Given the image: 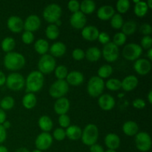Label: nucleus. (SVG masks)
Segmentation results:
<instances>
[{"label":"nucleus","mask_w":152,"mask_h":152,"mask_svg":"<svg viewBox=\"0 0 152 152\" xmlns=\"http://www.w3.org/2000/svg\"><path fill=\"white\" fill-rule=\"evenodd\" d=\"M45 83V77L39 71H31L25 80V87L28 93H37L42 90Z\"/></svg>","instance_id":"1"},{"label":"nucleus","mask_w":152,"mask_h":152,"mask_svg":"<svg viewBox=\"0 0 152 152\" xmlns=\"http://www.w3.org/2000/svg\"><path fill=\"white\" fill-rule=\"evenodd\" d=\"M25 58L22 53L12 51L6 53L4 58V65L6 69L16 71L22 69L25 65Z\"/></svg>","instance_id":"2"},{"label":"nucleus","mask_w":152,"mask_h":152,"mask_svg":"<svg viewBox=\"0 0 152 152\" xmlns=\"http://www.w3.org/2000/svg\"><path fill=\"white\" fill-rule=\"evenodd\" d=\"M99 138V129L94 124H88L82 132L81 139L83 144L91 146L96 143Z\"/></svg>","instance_id":"3"},{"label":"nucleus","mask_w":152,"mask_h":152,"mask_svg":"<svg viewBox=\"0 0 152 152\" xmlns=\"http://www.w3.org/2000/svg\"><path fill=\"white\" fill-rule=\"evenodd\" d=\"M62 8L56 3L49 4L45 7L42 16L45 20L50 24H54L62 16Z\"/></svg>","instance_id":"4"},{"label":"nucleus","mask_w":152,"mask_h":152,"mask_svg":"<svg viewBox=\"0 0 152 152\" xmlns=\"http://www.w3.org/2000/svg\"><path fill=\"white\" fill-rule=\"evenodd\" d=\"M105 89V82L97 76H94L89 79L87 85V91L92 97L101 96Z\"/></svg>","instance_id":"5"},{"label":"nucleus","mask_w":152,"mask_h":152,"mask_svg":"<svg viewBox=\"0 0 152 152\" xmlns=\"http://www.w3.org/2000/svg\"><path fill=\"white\" fill-rule=\"evenodd\" d=\"M5 85L10 90L13 91H19L25 86V80L19 73L13 72L6 77Z\"/></svg>","instance_id":"6"},{"label":"nucleus","mask_w":152,"mask_h":152,"mask_svg":"<svg viewBox=\"0 0 152 152\" xmlns=\"http://www.w3.org/2000/svg\"><path fill=\"white\" fill-rule=\"evenodd\" d=\"M69 90V85L65 80H56L49 88V94L54 99H59L65 96Z\"/></svg>","instance_id":"7"},{"label":"nucleus","mask_w":152,"mask_h":152,"mask_svg":"<svg viewBox=\"0 0 152 152\" xmlns=\"http://www.w3.org/2000/svg\"><path fill=\"white\" fill-rule=\"evenodd\" d=\"M56 66V60L54 57L50 54H45L40 57L38 62V71L44 75V74H49L54 71Z\"/></svg>","instance_id":"8"},{"label":"nucleus","mask_w":152,"mask_h":152,"mask_svg":"<svg viewBox=\"0 0 152 152\" xmlns=\"http://www.w3.org/2000/svg\"><path fill=\"white\" fill-rule=\"evenodd\" d=\"M123 56L126 60L136 61L140 58L142 53V48L136 43H129L123 49Z\"/></svg>","instance_id":"9"},{"label":"nucleus","mask_w":152,"mask_h":152,"mask_svg":"<svg viewBox=\"0 0 152 152\" xmlns=\"http://www.w3.org/2000/svg\"><path fill=\"white\" fill-rule=\"evenodd\" d=\"M135 145L137 148L142 152H147L151 148V138L148 133L144 132H138L135 135Z\"/></svg>","instance_id":"10"},{"label":"nucleus","mask_w":152,"mask_h":152,"mask_svg":"<svg viewBox=\"0 0 152 152\" xmlns=\"http://www.w3.org/2000/svg\"><path fill=\"white\" fill-rule=\"evenodd\" d=\"M101 53L104 59L108 62H114L117 61L120 55L119 48L112 42H110L107 45H105Z\"/></svg>","instance_id":"11"},{"label":"nucleus","mask_w":152,"mask_h":152,"mask_svg":"<svg viewBox=\"0 0 152 152\" xmlns=\"http://www.w3.org/2000/svg\"><path fill=\"white\" fill-rule=\"evenodd\" d=\"M53 144V137L48 132H42L36 138L35 145L37 149L45 151L50 148Z\"/></svg>","instance_id":"12"},{"label":"nucleus","mask_w":152,"mask_h":152,"mask_svg":"<svg viewBox=\"0 0 152 152\" xmlns=\"http://www.w3.org/2000/svg\"><path fill=\"white\" fill-rule=\"evenodd\" d=\"M134 69L141 76H145L149 74L151 70V61L144 58H140L137 60L134 61Z\"/></svg>","instance_id":"13"},{"label":"nucleus","mask_w":152,"mask_h":152,"mask_svg":"<svg viewBox=\"0 0 152 152\" xmlns=\"http://www.w3.org/2000/svg\"><path fill=\"white\" fill-rule=\"evenodd\" d=\"M41 26V20L37 15L32 14L28 16L24 21V30L34 33Z\"/></svg>","instance_id":"14"},{"label":"nucleus","mask_w":152,"mask_h":152,"mask_svg":"<svg viewBox=\"0 0 152 152\" xmlns=\"http://www.w3.org/2000/svg\"><path fill=\"white\" fill-rule=\"evenodd\" d=\"M7 28L11 32L18 34L24 30V21L18 16H11L7 19Z\"/></svg>","instance_id":"15"},{"label":"nucleus","mask_w":152,"mask_h":152,"mask_svg":"<svg viewBox=\"0 0 152 152\" xmlns=\"http://www.w3.org/2000/svg\"><path fill=\"white\" fill-rule=\"evenodd\" d=\"M86 22H87L86 16L83 14L80 10L72 13L70 18V24L75 29H83L84 27H86Z\"/></svg>","instance_id":"16"},{"label":"nucleus","mask_w":152,"mask_h":152,"mask_svg":"<svg viewBox=\"0 0 152 152\" xmlns=\"http://www.w3.org/2000/svg\"><path fill=\"white\" fill-rule=\"evenodd\" d=\"M115 99L111 95L108 94H104L99 96L98 105L101 109L104 111H111L115 106Z\"/></svg>","instance_id":"17"},{"label":"nucleus","mask_w":152,"mask_h":152,"mask_svg":"<svg viewBox=\"0 0 152 152\" xmlns=\"http://www.w3.org/2000/svg\"><path fill=\"white\" fill-rule=\"evenodd\" d=\"M70 105L71 104H70L69 99L64 96V97L56 99L53 105V109L56 114H59V115L67 114L70 109Z\"/></svg>","instance_id":"18"},{"label":"nucleus","mask_w":152,"mask_h":152,"mask_svg":"<svg viewBox=\"0 0 152 152\" xmlns=\"http://www.w3.org/2000/svg\"><path fill=\"white\" fill-rule=\"evenodd\" d=\"M99 31L96 27L93 25H88L82 29V37L84 39L89 42H93L97 39Z\"/></svg>","instance_id":"19"},{"label":"nucleus","mask_w":152,"mask_h":152,"mask_svg":"<svg viewBox=\"0 0 152 152\" xmlns=\"http://www.w3.org/2000/svg\"><path fill=\"white\" fill-rule=\"evenodd\" d=\"M85 80L84 75L79 71H72L68 72L65 81L68 85L73 86H79L83 83Z\"/></svg>","instance_id":"20"},{"label":"nucleus","mask_w":152,"mask_h":152,"mask_svg":"<svg viewBox=\"0 0 152 152\" xmlns=\"http://www.w3.org/2000/svg\"><path fill=\"white\" fill-rule=\"evenodd\" d=\"M139 80L134 75H129L125 77L121 81V89L125 91H132L138 86Z\"/></svg>","instance_id":"21"},{"label":"nucleus","mask_w":152,"mask_h":152,"mask_svg":"<svg viewBox=\"0 0 152 152\" xmlns=\"http://www.w3.org/2000/svg\"><path fill=\"white\" fill-rule=\"evenodd\" d=\"M114 14H115L114 8L111 5H108V4L101 6L96 12L97 17L102 21L109 20Z\"/></svg>","instance_id":"22"},{"label":"nucleus","mask_w":152,"mask_h":152,"mask_svg":"<svg viewBox=\"0 0 152 152\" xmlns=\"http://www.w3.org/2000/svg\"><path fill=\"white\" fill-rule=\"evenodd\" d=\"M66 45L62 42H56L49 47L50 55L53 57H61L66 53Z\"/></svg>","instance_id":"23"},{"label":"nucleus","mask_w":152,"mask_h":152,"mask_svg":"<svg viewBox=\"0 0 152 152\" xmlns=\"http://www.w3.org/2000/svg\"><path fill=\"white\" fill-rule=\"evenodd\" d=\"M105 144L108 149L115 150L120 147V138L117 134L114 133H109L105 137Z\"/></svg>","instance_id":"24"},{"label":"nucleus","mask_w":152,"mask_h":152,"mask_svg":"<svg viewBox=\"0 0 152 152\" xmlns=\"http://www.w3.org/2000/svg\"><path fill=\"white\" fill-rule=\"evenodd\" d=\"M123 132L127 136H135L139 132V126L136 122L129 120L123 125Z\"/></svg>","instance_id":"25"},{"label":"nucleus","mask_w":152,"mask_h":152,"mask_svg":"<svg viewBox=\"0 0 152 152\" xmlns=\"http://www.w3.org/2000/svg\"><path fill=\"white\" fill-rule=\"evenodd\" d=\"M82 132L83 130L81 128L76 125H73L67 128L65 130V134H66V137H68L71 140H78L81 138Z\"/></svg>","instance_id":"26"},{"label":"nucleus","mask_w":152,"mask_h":152,"mask_svg":"<svg viewBox=\"0 0 152 152\" xmlns=\"http://www.w3.org/2000/svg\"><path fill=\"white\" fill-rule=\"evenodd\" d=\"M101 56H102L101 50L95 46L88 48L85 52V58H86L87 60L91 62H97L100 59Z\"/></svg>","instance_id":"27"},{"label":"nucleus","mask_w":152,"mask_h":152,"mask_svg":"<svg viewBox=\"0 0 152 152\" xmlns=\"http://www.w3.org/2000/svg\"><path fill=\"white\" fill-rule=\"evenodd\" d=\"M38 126L42 132L48 133L53 129V123L50 117L47 115H43L39 117L38 120Z\"/></svg>","instance_id":"28"},{"label":"nucleus","mask_w":152,"mask_h":152,"mask_svg":"<svg viewBox=\"0 0 152 152\" xmlns=\"http://www.w3.org/2000/svg\"><path fill=\"white\" fill-rule=\"evenodd\" d=\"M96 10V3L92 0H83L80 3V10L86 16L93 13Z\"/></svg>","instance_id":"29"},{"label":"nucleus","mask_w":152,"mask_h":152,"mask_svg":"<svg viewBox=\"0 0 152 152\" xmlns=\"http://www.w3.org/2000/svg\"><path fill=\"white\" fill-rule=\"evenodd\" d=\"M22 105L26 109L31 110L36 106L37 102V96L33 93H27L22 98Z\"/></svg>","instance_id":"30"},{"label":"nucleus","mask_w":152,"mask_h":152,"mask_svg":"<svg viewBox=\"0 0 152 152\" xmlns=\"http://www.w3.org/2000/svg\"><path fill=\"white\" fill-rule=\"evenodd\" d=\"M49 43L48 42L44 39H39L34 43V49L36 52L40 55H45L49 50Z\"/></svg>","instance_id":"31"},{"label":"nucleus","mask_w":152,"mask_h":152,"mask_svg":"<svg viewBox=\"0 0 152 152\" xmlns=\"http://www.w3.org/2000/svg\"><path fill=\"white\" fill-rule=\"evenodd\" d=\"M121 29L122 33L124 34L126 37L131 36L136 32L137 29V25L134 21H127V22L123 23Z\"/></svg>","instance_id":"32"},{"label":"nucleus","mask_w":152,"mask_h":152,"mask_svg":"<svg viewBox=\"0 0 152 152\" xmlns=\"http://www.w3.org/2000/svg\"><path fill=\"white\" fill-rule=\"evenodd\" d=\"M148 10V7L147 6L146 2L145 1H139L136 3L134 7V11L135 15L138 17H143L147 14Z\"/></svg>","instance_id":"33"},{"label":"nucleus","mask_w":152,"mask_h":152,"mask_svg":"<svg viewBox=\"0 0 152 152\" xmlns=\"http://www.w3.org/2000/svg\"><path fill=\"white\" fill-rule=\"evenodd\" d=\"M1 49L5 53H10L16 47V42L15 39L12 37H5L4 39L1 41Z\"/></svg>","instance_id":"34"},{"label":"nucleus","mask_w":152,"mask_h":152,"mask_svg":"<svg viewBox=\"0 0 152 152\" xmlns=\"http://www.w3.org/2000/svg\"><path fill=\"white\" fill-rule=\"evenodd\" d=\"M45 35L49 39H56L59 36V28L54 24H50L45 29Z\"/></svg>","instance_id":"35"},{"label":"nucleus","mask_w":152,"mask_h":152,"mask_svg":"<svg viewBox=\"0 0 152 152\" xmlns=\"http://www.w3.org/2000/svg\"><path fill=\"white\" fill-rule=\"evenodd\" d=\"M113 74V68L111 65H108V64H105V65H102L100 68L98 69L97 74L99 78L102 79H107L111 76Z\"/></svg>","instance_id":"36"},{"label":"nucleus","mask_w":152,"mask_h":152,"mask_svg":"<svg viewBox=\"0 0 152 152\" xmlns=\"http://www.w3.org/2000/svg\"><path fill=\"white\" fill-rule=\"evenodd\" d=\"M53 72H54V75L57 80H65L68 74V70L65 65H59L58 66H56Z\"/></svg>","instance_id":"37"},{"label":"nucleus","mask_w":152,"mask_h":152,"mask_svg":"<svg viewBox=\"0 0 152 152\" xmlns=\"http://www.w3.org/2000/svg\"><path fill=\"white\" fill-rule=\"evenodd\" d=\"M105 86L111 91H117L121 89V81L118 79L111 78L107 80Z\"/></svg>","instance_id":"38"},{"label":"nucleus","mask_w":152,"mask_h":152,"mask_svg":"<svg viewBox=\"0 0 152 152\" xmlns=\"http://www.w3.org/2000/svg\"><path fill=\"white\" fill-rule=\"evenodd\" d=\"M15 100L12 96H4L0 101V106L2 110H10L14 107Z\"/></svg>","instance_id":"39"},{"label":"nucleus","mask_w":152,"mask_h":152,"mask_svg":"<svg viewBox=\"0 0 152 152\" xmlns=\"http://www.w3.org/2000/svg\"><path fill=\"white\" fill-rule=\"evenodd\" d=\"M110 20H111V26L116 30L121 29L124 23L123 16L120 13H115Z\"/></svg>","instance_id":"40"},{"label":"nucleus","mask_w":152,"mask_h":152,"mask_svg":"<svg viewBox=\"0 0 152 152\" xmlns=\"http://www.w3.org/2000/svg\"><path fill=\"white\" fill-rule=\"evenodd\" d=\"M130 6L131 3L129 0H119L116 4L117 11L120 15L127 13L128 10L130 8Z\"/></svg>","instance_id":"41"},{"label":"nucleus","mask_w":152,"mask_h":152,"mask_svg":"<svg viewBox=\"0 0 152 152\" xmlns=\"http://www.w3.org/2000/svg\"><path fill=\"white\" fill-rule=\"evenodd\" d=\"M126 40H127V37L122 32H118L114 34L112 42L117 47H119V46L123 45L126 43Z\"/></svg>","instance_id":"42"},{"label":"nucleus","mask_w":152,"mask_h":152,"mask_svg":"<svg viewBox=\"0 0 152 152\" xmlns=\"http://www.w3.org/2000/svg\"><path fill=\"white\" fill-rule=\"evenodd\" d=\"M52 137L57 141H62L66 138L65 130H64L62 128H57L53 131Z\"/></svg>","instance_id":"43"},{"label":"nucleus","mask_w":152,"mask_h":152,"mask_svg":"<svg viewBox=\"0 0 152 152\" xmlns=\"http://www.w3.org/2000/svg\"><path fill=\"white\" fill-rule=\"evenodd\" d=\"M58 123H59V126H61L62 129H67L68 126H71V119H70L69 116L67 114H62V115H59V119H58Z\"/></svg>","instance_id":"44"},{"label":"nucleus","mask_w":152,"mask_h":152,"mask_svg":"<svg viewBox=\"0 0 152 152\" xmlns=\"http://www.w3.org/2000/svg\"><path fill=\"white\" fill-rule=\"evenodd\" d=\"M22 40L24 44L31 45L34 40V33L30 31H24L22 35Z\"/></svg>","instance_id":"45"},{"label":"nucleus","mask_w":152,"mask_h":152,"mask_svg":"<svg viewBox=\"0 0 152 152\" xmlns=\"http://www.w3.org/2000/svg\"><path fill=\"white\" fill-rule=\"evenodd\" d=\"M141 48L142 49L148 50L151 48L152 46V38L150 36H144L141 39Z\"/></svg>","instance_id":"46"},{"label":"nucleus","mask_w":152,"mask_h":152,"mask_svg":"<svg viewBox=\"0 0 152 152\" xmlns=\"http://www.w3.org/2000/svg\"><path fill=\"white\" fill-rule=\"evenodd\" d=\"M80 3L77 0H71L68 3V8L72 13L80 11Z\"/></svg>","instance_id":"47"},{"label":"nucleus","mask_w":152,"mask_h":152,"mask_svg":"<svg viewBox=\"0 0 152 152\" xmlns=\"http://www.w3.org/2000/svg\"><path fill=\"white\" fill-rule=\"evenodd\" d=\"M72 57L76 61H81L85 58V51L80 48H75L72 51Z\"/></svg>","instance_id":"48"},{"label":"nucleus","mask_w":152,"mask_h":152,"mask_svg":"<svg viewBox=\"0 0 152 152\" xmlns=\"http://www.w3.org/2000/svg\"><path fill=\"white\" fill-rule=\"evenodd\" d=\"M139 31L144 36H150V34L152 33V28L150 24L143 23L140 25Z\"/></svg>","instance_id":"49"},{"label":"nucleus","mask_w":152,"mask_h":152,"mask_svg":"<svg viewBox=\"0 0 152 152\" xmlns=\"http://www.w3.org/2000/svg\"><path fill=\"white\" fill-rule=\"evenodd\" d=\"M97 39L99 40V42L101 43V44L105 45H107L108 43L110 42L111 38H110V36L108 33L100 32L99 34V36H98Z\"/></svg>","instance_id":"50"},{"label":"nucleus","mask_w":152,"mask_h":152,"mask_svg":"<svg viewBox=\"0 0 152 152\" xmlns=\"http://www.w3.org/2000/svg\"><path fill=\"white\" fill-rule=\"evenodd\" d=\"M132 105H133L134 108H137V109H143L145 105H146V103H145V101L143 99L137 98V99L133 100Z\"/></svg>","instance_id":"51"},{"label":"nucleus","mask_w":152,"mask_h":152,"mask_svg":"<svg viewBox=\"0 0 152 152\" xmlns=\"http://www.w3.org/2000/svg\"><path fill=\"white\" fill-rule=\"evenodd\" d=\"M7 138V132L4 129L2 125H0V144L3 143Z\"/></svg>","instance_id":"52"},{"label":"nucleus","mask_w":152,"mask_h":152,"mask_svg":"<svg viewBox=\"0 0 152 152\" xmlns=\"http://www.w3.org/2000/svg\"><path fill=\"white\" fill-rule=\"evenodd\" d=\"M90 152H105V150L102 145L96 143L90 146Z\"/></svg>","instance_id":"53"},{"label":"nucleus","mask_w":152,"mask_h":152,"mask_svg":"<svg viewBox=\"0 0 152 152\" xmlns=\"http://www.w3.org/2000/svg\"><path fill=\"white\" fill-rule=\"evenodd\" d=\"M6 117H7V116H6L4 111L1 109V108H0V125H1L5 121Z\"/></svg>","instance_id":"54"},{"label":"nucleus","mask_w":152,"mask_h":152,"mask_svg":"<svg viewBox=\"0 0 152 152\" xmlns=\"http://www.w3.org/2000/svg\"><path fill=\"white\" fill-rule=\"evenodd\" d=\"M6 76L1 71H0V86H2L5 84Z\"/></svg>","instance_id":"55"},{"label":"nucleus","mask_w":152,"mask_h":152,"mask_svg":"<svg viewBox=\"0 0 152 152\" xmlns=\"http://www.w3.org/2000/svg\"><path fill=\"white\" fill-rule=\"evenodd\" d=\"M1 125H2V126L4 127V129H6V130H7V129H8L9 128H10V123L9 121H7V120H5V121H4Z\"/></svg>","instance_id":"56"},{"label":"nucleus","mask_w":152,"mask_h":152,"mask_svg":"<svg viewBox=\"0 0 152 152\" xmlns=\"http://www.w3.org/2000/svg\"><path fill=\"white\" fill-rule=\"evenodd\" d=\"M147 57H148V59L149 61L152 60V49L150 48L148 50V52H147Z\"/></svg>","instance_id":"57"},{"label":"nucleus","mask_w":152,"mask_h":152,"mask_svg":"<svg viewBox=\"0 0 152 152\" xmlns=\"http://www.w3.org/2000/svg\"><path fill=\"white\" fill-rule=\"evenodd\" d=\"M147 98H148V101L150 104L152 103V91H150L148 94V96H147Z\"/></svg>","instance_id":"58"},{"label":"nucleus","mask_w":152,"mask_h":152,"mask_svg":"<svg viewBox=\"0 0 152 152\" xmlns=\"http://www.w3.org/2000/svg\"><path fill=\"white\" fill-rule=\"evenodd\" d=\"M15 152H30L28 151V149H27L26 148H24V147H22V148H18L17 150H16Z\"/></svg>","instance_id":"59"},{"label":"nucleus","mask_w":152,"mask_h":152,"mask_svg":"<svg viewBox=\"0 0 152 152\" xmlns=\"http://www.w3.org/2000/svg\"><path fill=\"white\" fill-rule=\"evenodd\" d=\"M0 152H8V150L4 145H0Z\"/></svg>","instance_id":"60"},{"label":"nucleus","mask_w":152,"mask_h":152,"mask_svg":"<svg viewBox=\"0 0 152 152\" xmlns=\"http://www.w3.org/2000/svg\"><path fill=\"white\" fill-rule=\"evenodd\" d=\"M151 2H152V1L151 0H148V2H146V4H147V6H148V9H151V8H152V4H151Z\"/></svg>","instance_id":"61"},{"label":"nucleus","mask_w":152,"mask_h":152,"mask_svg":"<svg viewBox=\"0 0 152 152\" xmlns=\"http://www.w3.org/2000/svg\"><path fill=\"white\" fill-rule=\"evenodd\" d=\"M54 25H56V26H57L58 28H59V27L61 25H62V21H61L60 19H59V20H58V21H56V22L54 23Z\"/></svg>","instance_id":"62"},{"label":"nucleus","mask_w":152,"mask_h":152,"mask_svg":"<svg viewBox=\"0 0 152 152\" xmlns=\"http://www.w3.org/2000/svg\"><path fill=\"white\" fill-rule=\"evenodd\" d=\"M105 152H117L115 151V150H111V149H108L106 150Z\"/></svg>","instance_id":"63"},{"label":"nucleus","mask_w":152,"mask_h":152,"mask_svg":"<svg viewBox=\"0 0 152 152\" xmlns=\"http://www.w3.org/2000/svg\"><path fill=\"white\" fill-rule=\"evenodd\" d=\"M31 152H42V151H40V150H38V149H35V150H34V151H31Z\"/></svg>","instance_id":"64"}]
</instances>
